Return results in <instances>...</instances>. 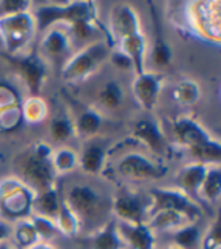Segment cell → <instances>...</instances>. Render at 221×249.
Masks as SVG:
<instances>
[{
    "mask_svg": "<svg viewBox=\"0 0 221 249\" xmlns=\"http://www.w3.org/2000/svg\"><path fill=\"white\" fill-rule=\"evenodd\" d=\"M53 149L50 144L36 142L14 158L16 178L35 193L50 190L56 184V172L52 164Z\"/></svg>",
    "mask_w": 221,
    "mask_h": 249,
    "instance_id": "cell-1",
    "label": "cell"
},
{
    "mask_svg": "<svg viewBox=\"0 0 221 249\" xmlns=\"http://www.w3.org/2000/svg\"><path fill=\"white\" fill-rule=\"evenodd\" d=\"M64 201L78 216L82 230L90 227V234L102 228L108 220L112 219V210H110L112 199H108L102 192L90 184L73 185L67 192Z\"/></svg>",
    "mask_w": 221,
    "mask_h": 249,
    "instance_id": "cell-2",
    "label": "cell"
},
{
    "mask_svg": "<svg viewBox=\"0 0 221 249\" xmlns=\"http://www.w3.org/2000/svg\"><path fill=\"white\" fill-rule=\"evenodd\" d=\"M171 126L179 143L188 149L197 163L220 166L221 143L200 122L192 117L180 116L171 120Z\"/></svg>",
    "mask_w": 221,
    "mask_h": 249,
    "instance_id": "cell-3",
    "label": "cell"
},
{
    "mask_svg": "<svg viewBox=\"0 0 221 249\" xmlns=\"http://www.w3.org/2000/svg\"><path fill=\"white\" fill-rule=\"evenodd\" d=\"M182 24L192 36L209 44L221 41V6L218 0L189 2L182 6Z\"/></svg>",
    "mask_w": 221,
    "mask_h": 249,
    "instance_id": "cell-4",
    "label": "cell"
},
{
    "mask_svg": "<svg viewBox=\"0 0 221 249\" xmlns=\"http://www.w3.org/2000/svg\"><path fill=\"white\" fill-rule=\"evenodd\" d=\"M36 32H44L48 28L63 24L71 26L80 20L97 18V5L94 2H68L43 5L32 11Z\"/></svg>",
    "mask_w": 221,
    "mask_h": 249,
    "instance_id": "cell-5",
    "label": "cell"
},
{
    "mask_svg": "<svg viewBox=\"0 0 221 249\" xmlns=\"http://www.w3.org/2000/svg\"><path fill=\"white\" fill-rule=\"evenodd\" d=\"M112 46L108 41H94L71 55L63 66V79L67 82H80L88 79L99 70L110 55Z\"/></svg>",
    "mask_w": 221,
    "mask_h": 249,
    "instance_id": "cell-6",
    "label": "cell"
},
{
    "mask_svg": "<svg viewBox=\"0 0 221 249\" xmlns=\"http://www.w3.org/2000/svg\"><path fill=\"white\" fill-rule=\"evenodd\" d=\"M35 193L16 177L0 181V219L17 222L32 214Z\"/></svg>",
    "mask_w": 221,
    "mask_h": 249,
    "instance_id": "cell-7",
    "label": "cell"
},
{
    "mask_svg": "<svg viewBox=\"0 0 221 249\" xmlns=\"http://www.w3.org/2000/svg\"><path fill=\"white\" fill-rule=\"evenodd\" d=\"M0 56L8 62L12 71L18 76V79L26 85L31 96H40L48 73V66L43 55L32 51L29 53L17 55H8L0 52Z\"/></svg>",
    "mask_w": 221,
    "mask_h": 249,
    "instance_id": "cell-8",
    "label": "cell"
},
{
    "mask_svg": "<svg viewBox=\"0 0 221 249\" xmlns=\"http://www.w3.org/2000/svg\"><path fill=\"white\" fill-rule=\"evenodd\" d=\"M36 34L32 11L0 20V41L2 51L8 55L21 53Z\"/></svg>",
    "mask_w": 221,
    "mask_h": 249,
    "instance_id": "cell-9",
    "label": "cell"
},
{
    "mask_svg": "<svg viewBox=\"0 0 221 249\" xmlns=\"http://www.w3.org/2000/svg\"><path fill=\"white\" fill-rule=\"evenodd\" d=\"M147 197H149V216L161 210L183 211L194 220H199L202 216V205L179 189H171V187L152 189Z\"/></svg>",
    "mask_w": 221,
    "mask_h": 249,
    "instance_id": "cell-10",
    "label": "cell"
},
{
    "mask_svg": "<svg viewBox=\"0 0 221 249\" xmlns=\"http://www.w3.org/2000/svg\"><path fill=\"white\" fill-rule=\"evenodd\" d=\"M110 210L117 222L141 225L149 217V197L141 196L132 189H123L112 197Z\"/></svg>",
    "mask_w": 221,
    "mask_h": 249,
    "instance_id": "cell-11",
    "label": "cell"
},
{
    "mask_svg": "<svg viewBox=\"0 0 221 249\" xmlns=\"http://www.w3.org/2000/svg\"><path fill=\"white\" fill-rule=\"evenodd\" d=\"M118 172L121 177L132 181H150L164 178L167 167L142 154L132 152L121 158L118 163Z\"/></svg>",
    "mask_w": 221,
    "mask_h": 249,
    "instance_id": "cell-12",
    "label": "cell"
},
{
    "mask_svg": "<svg viewBox=\"0 0 221 249\" xmlns=\"http://www.w3.org/2000/svg\"><path fill=\"white\" fill-rule=\"evenodd\" d=\"M138 32H141V21L135 8L127 3L115 5L110 11V21L108 29L112 44H117L120 40Z\"/></svg>",
    "mask_w": 221,
    "mask_h": 249,
    "instance_id": "cell-13",
    "label": "cell"
},
{
    "mask_svg": "<svg viewBox=\"0 0 221 249\" xmlns=\"http://www.w3.org/2000/svg\"><path fill=\"white\" fill-rule=\"evenodd\" d=\"M161 90L162 78L159 76V73L153 70H145L141 74H135V79L132 82V91L135 96V101L140 104L142 109H155Z\"/></svg>",
    "mask_w": 221,
    "mask_h": 249,
    "instance_id": "cell-14",
    "label": "cell"
},
{
    "mask_svg": "<svg viewBox=\"0 0 221 249\" xmlns=\"http://www.w3.org/2000/svg\"><path fill=\"white\" fill-rule=\"evenodd\" d=\"M132 137L138 143L149 147L150 152L159 157L167 155L170 151L165 135L162 134L161 128H159V123L155 119L145 117V119H140L138 122H135L132 128Z\"/></svg>",
    "mask_w": 221,
    "mask_h": 249,
    "instance_id": "cell-15",
    "label": "cell"
},
{
    "mask_svg": "<svg viewBox=\"0 0 221 249\" xmlns=\"http://www.w3.org/2000/svg\"><path fill=\"white\" fill-rule=\"evenodd\" d=\"M71 35L67 26L56 24L43 32L41 38V51L52 61H63L71 47Z\"/></svg>",
    "mask_w": 221,
    "mask_h": 249,
    "instance_id": "cell-16",
    "label": "cell"
},
{
    "mask_svg": "<svg viewBox=\"0 0 221 249\" xmlns=\"http://www.w3.org/2000/svg\"><path fill=\"white\" fill-rule=\"evenodd\" d=\"M150 8V16H152V23H153V46H152V53H150V61L156 69H165L171 64L173 59V51L171 46L168 44L165 34L161 24V18L158 16V9L155 3H149Z\"/></svg>",
    "mask_w": 221,
    "mask_h": 249,
    "instance_id": "cell-17",
    "label": "cell"
},
{
    "mask_svg": "<svg viewBox=\"0 0 221 249\" xmlns=\"http://www.w3.org/2000/svg\"><path fill=\"white\" fill-rule=\"evenodd\" d=\"M117 228L126 249H156L155 232L145 225H132V223L117 222Z\"/></svg>",
    "mask_w": 221,
    "mask_h": 249,
    "instance_id": "cell-18",
    "label": "cell"
},
{
    "mask_svg": "<svg viewBox=\"0 0 221 249\" xmlns=\"http://www.w3.org/2000/svg\"><path fill=\"white\" fill-rule=\"evenodd\" d=\"M195 220L188 216L183 211L177 210H161L156 213L150 214L147 219L145 225L149 227L153 232L155 231H167V232H174L183 227L194 223Z\"/></svg>",
    "mask_w": 221,
    "mask_h": 249,
    "instance_id": "cell-19",
    "label": "cell"
},
{
    "mask_svg": "<svg viewBox=\"0 0 221 249\" xmlns=\"http://www.w3.org/2000/svg\"><path fill=\"white\" fill-rule=\"evenodd\" d=\"M207 167L209 166L197 163V161L180 167L179 172L176 173V178H174V182L177 184L176 189L182 190L183 193H187L188 196H191L194 199V196L199 195V192H200V187L206 177Z\"/></svg>",
    "mask_w": 221,
    "mask_h": 249,
    "instance_id": "cell-20",
    "label": "cell"
},
{
    "mask_svg": "<svg viewBox=\"0 0 221 249\" xmlns=\"http://www.w3.org/2000/svg\"><path fill=\"white\" fill-rule=\"evenodd\" d=\"M118 51L125 53L130 62L135 74H141L145 71V62H147V41L144 38L142 32L129 35L126 38L120 40L118 43Z\"/></svg>",
    "mask_w": 221,
    "mask_h": 249,
    "instance_id": "cell-21",
    "label": "cell"
},
{
    "mask_svg": "<svg viewBox=\"0 0 221 249\" xmlns=\"http://www.w3.org/2000/svg\"><path fill=\"white\" fill-rule=\"evenodd\" d=\"M90 248L91 249H126V243L123 242L117 228V220H108L102 228L90 234Z\"/></svg>",
    "mask_w": 221,
    "mask_h": 249,
    "instance_id": "cell-22",
    "label": "cell"
},
{
    "mask_svg": "<svg viewBox=\"0 0 221 249\" xmlns=\"http://www.w3.org/2000/svg\"><path fill=\"white\" fill-rule=\"evenodd\" d=\"M73 123H75L76 137L90 140L100 132L103 126V117L99 113V109L85 107L78 113V117L73 120Z\"/></svg>",
    "mask_w": 221,
    "mask_h": 249,
    "instance_id": "cell-23",
    "label": "cell"
},
{
    "mask_svg": "<svg viewBox=\"0 0 221 249\" xmlns=\"http://www.w3.org/2000/svg\"><path fill=\"white\" fill-rule=\"evenodd\" d=\"M79 157V167L88 175H100L106 164V149L102 144L88 143L82 149Z\"/></svg>",
    "mask_w": 221,
    "mask_h": 249,
    "instance_id": "cell-24",
    "label": "cell"
},
{
    "mask_svg": "<svg viewBox=\"0 0 221 249\" xmlns=\"http://www.w3.org/2000/svg\"><path fill=\"white\" fill-rule=\"evenodd\" d=\"M61 202H63V197L59 196L56 187L50 190H46L43 193H38L33 196L32 201V214L47 217L56 222Z\"/></svg>",
    "mask_w": 221,
    "mask_h": 249,
    "instance_id": "cell-25",
    "label": "cell"
},
{
    "mask_svg": "<svg viewBox=\"0 0 221 249\" xmlns=\"http://www.w3.org/2000/svg\"><path fill=\"white\" fill-rule=\"evenodd\" d=\"M99 107L105 111H115L125 102V90L118 81L110 79L102 85V89L97 94Z\"/></svg>",
    "mask_w": 221,
    "mask_h": 249,
    "instance_id": "cell-26",
    "label": "cell"
},
{
    "mask_svg": "<svg viewBox=\"0 0 221 249\" xmlns=\"http://www.w3.org/2000/svg\"><path fill=\"white\" fill-rule=\"evenodd\" d=\"M11 239L17 249H29V248L40 243L38 234H36L29 217L12 223Z\"/></svg>",
    "mask_w": 221,
    "mask_h": 249,
    "instance_id": "cell-27",
    "label": "cell"
},
{
    "mask_svg": "<svg viewBox=\"0 0 221 249\" xmlns=\"http://www.w3.org/2000/svg\"><path fill=\"white\" fill-rule=\"evenodd\" d=\"M21 119L28 124L43 123L48 116V105L41 96H29L20 104Z\"/></svg>",
    "mask_w": 221,
    "mask_h": 249,
    "instance_id": "cell-28",
    "label": "cell"
},
{
    "mask_svg": "<svg viewBox=\"0 0 221 249\" xmlns=\"http://www.w3.org/2000/svg\"><path fill=\"white\" fill-rule=\"evenodd\" d=\"M171 94H173V99L177 104L183 107H192L200 101L202 87L197 81H194L191 78H185L174 85Z\"/></svg>",
    "mask_w": 221,
    "mask_h": 249,
    "instance_id": "cell-29",
    "label": "cell"
},
{
    "mask_svg": "<svg viewBox=\"0 0 221 249\" xmlns=\"http://www.w3.org/2000/svg\"><path fill=\"white\" fill-rule=\"evenodd\" d=\"M199 196L207 204H215L221 196V169L220 166H209L200 187Z\"/></svg>",
    "mask_w": 221,
    "mask_h": 249,
    "instance_id": "cell-30",
    "label": "cell"
},
{
    "mask_svg": "<svg viewBox=\"0 0 221 249\" xmlns=\"http://www.w3.org/2000/svg\"><path fill=\"white\" fill-rule=\"evenodd\" d=\"M56 225H58L59 232L63 235H67V237H76L82 231V225L78 216L73 213V210L64 201V197H63V202H61V208L56 217Z\"/></svg>",
    "mask_w": 221,
    "mask_h": 249,
    "instance_id": "cell-31",
    "label": "cell"
},
{
    "mask_svg": "<svg viewBox=\"0 0 221 249\" xmlns=\"http://www.w3.org/2000/svg\"><path fill=\"white\" fill-rule=\"evenodd\" d=\"M48 132H50L53 142L61 143V144H64L76 137L75 123H73V119L67 114L56 116L52 120L50 126H48Z\"/></svg>",
    "mask_w": 221,
    "mask_h": 249,
    "instance_id": "cell-32",
    "label": "cell"
},
{
    "mask_svg": "<svg viewBox=\"0 0 221 249\" xmlns=\"http://www.w3.org/2000/svg\"><path fill=\"white\" fill-rule=\"evenodd\" d=\"M52 164L56 172V175L70 173L79 166V157L76 151H73L68 146H61L52 154Z\"/></svg>",
    "mask_w": 221,
    "mask_h": 249,
    "instance_id": "cell-33",
    "label": "cell"
},
{
    "mask_svg": "<svg viewBox=\"0 0 221 249\" xmlns=\"http://www.w3.org/2000/svg\"><path fill=\"white\" fill-rule=\"evenodd\" d=\"M171 239H173L176 246H179L182 249H194L195 246H199V243L202 240V234H200L199 227L195 225V222H194V223H189V225L174 231L173 235H171Z\"/></svg>",
    "mask_w": 221,
    "mask_h": 249,
    "instance_id": "cell-34",
    "label": "cell"
},
{
    "mask_svg": "<svg viewBox=\"0 0 221 249\" xmlns=\"http://www.w3.org/2000/svg\"><path fill=\"white\" fill-rule=\"evenodd\" d=\"M32 225L38 234V239L43 243H48L50 240H55L58 235L61 234L58 230L56 222L52 219H47V217H41V216H36V214H31L29 216Z\"/></svg>",
    "mask_w": 221,
    "mask_h": 249,
    "instance_id": "cell-35",
    "label": "cell"
},
{
    "mask_svg": "<svg viewBox=\"0 0 221 249\" xmlns=\"http://www.w3.org/2000/svg\"><path fill=\"white\" fill-rule=\"evenodd\" d=\"M32 2L26 0H0V20L32 11Z\"/></svg>",
    "mask_w": 221,
    "mask_h": 249,
    "instance_id": "cell-36",
    "label": "cell"
},
{
    "mask_svg": "<svg viewBox=\"0 0 221 249\" xmlns=\"http://www.w3.org/2000/svg\"><path fill=\"white\" fill-rule=\"evenodd\" d=\"M23 122L20 107H12L6 109H0V131L12 132L20 126Z\"/></svg>",
    "mask_w": 221,
    "mask_h": 249,
    "instance_id": "cell-37",
    "label": "cell"
},
{
    "mask_svg": "<svg viewBox=\"0 0 221 249\" xmlns=\"http://www.w3.org/2000/svg\"><path fill=\"white\" fill-rule=\"evenodd\" d=\"M202 249H221V228L220 220L215 217L207 228L206 234L202 239Z\"/></svg>",
    "mask_w": 221,
    "mask_h": 249,
    "instance_id": "cell-38",
    "label": "cell"
},
{
    "mask_svg": "<svg viewBox=\"0 0 221 249\" xmlns=\"http://www.w3.org/2000/svg\"><path fill=\"white\" fill-rule=\"evenodd\" d=\"M12 107H20L17 91L6 84H0V109H6Z\"/></svg>",
    "mask_w": 221,
    "mask_h": 249,
    "instance_id": "cell-39",
    "label": "cell"
},
{
    "mask_svg": "<svg viewBox=\"0 0 221 249\" xmlns=\"http://www.w3.org/2000/svg\"><path fill=\"white\" fill-rule=\"evenodd\" d=\"M109 58H110V61H112V64H114L117 69H120V70H133L130 59H129L125 53H123V52H120L118 49H117V51H114V52L110 51Z\"/></svg>",
    "mask_w": 221,
    "mask_h": 249,
    "instance_id": "cell-40",
    "label": "cell"
},
{
    "mask_svg": "<svg viewBox=\"0 0 221 249\" xmlns=\"http://www.w3.org/2000/svg\"><path fill=\"white\" fill-rule=\"evenodd\" d=\"M11 232H12L11 223L3 219H0V243L11 239Z\"/></svg>",
    "mask_w": 221,
    "mask_h": 249,
    "instance_id": "cell-41",
    "label": "cell"
},
{
    "mask_svg": "<svg viewBox=\"0 0 221 249\" xmlns=\"http://www.w3.org/2000/svg\"><path fill=\"white\" fill-rule=\"evenodd\" d=\"M29 249H56V248L52 246L50 243H43V242H40L38 245H35V246H32Z\"/></svg>",
    "mask_w": 221,
    "mask_h": 249,
    "instance_id": "cell-42",
    "label": "cell"
},
{
    "mask_svg": "<svg viewBox=\"0 0 221 249\" xmlns=\"http://www.w3.org/2000/svg\"><path fill=\"white\" fill-rule=\"evenodd\" d=\"M0 249H17V248L14 246V243H12L11 240H5V242L0 243Z\"/></svg>",
    "mask_w": 221,
    "mask_h": 249,
    "instance_id": "cell-43",
    "label": "cell"
},
{
    "mask_svg": "<svg viewBox=\"0 0 221 249\" xmlns=\"http://www.w3.org/2000/svg\"><path fill=\"white\" fill-rule=\"evenodd\" d=\"M161 249H182V248H179V246H176V245H168V246L161 248Z\"/></svg>",
    "mask_w": 221,
    "mask_h": 249,
    "instance_id": "cell-44",
    "label": "cell"
},
{
    "mask_svg": "<svg viewBox=\"0 0 221 249\" xmlns=\"http://www.w3.org/2000/svg\"><path fill=\"white\" fill-rule=\"evenodd\" d=\"M0 51H2V41H0Z\"/></svg>",
    "mask_w": 221,
    "mask_h": 249,
    "instance_id": "cell-45",
    "label": "cell"
}]
</instances>
